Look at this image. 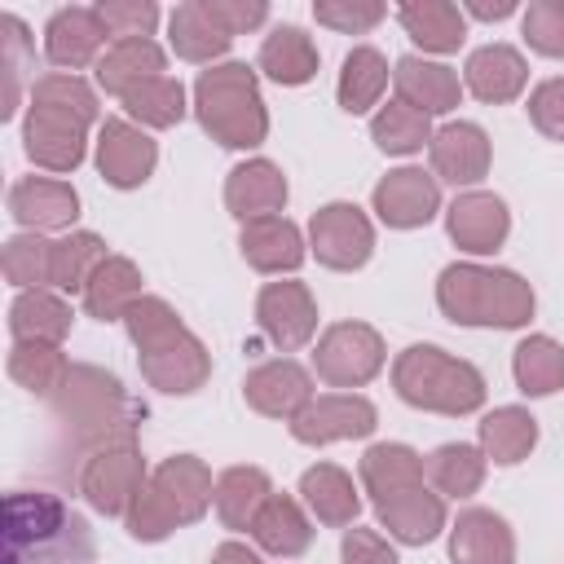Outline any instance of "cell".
Returning a JSON list of instances; mask_svg holds the SVG:
<instances>
[{
	"mask_svg": "<svg viewBox=\"0 0 564 564\" xmlns=\"http://www.w3.org/2000/svg\"><path fill=\"white\" fill-rule=\"evenodd\" d=\"M370 137L379 150L388 154H414L423 145H432V128H427V115L405 106V101H388L375 119H370Z\"/></svg>",
	"mask_w": 564,
	"mask_h": 564,
	"instance_id": "f35d334b",
	"label": "cell"
},
{
	"mask_svg": "<svg viewBox=\"0 0 564 564\" xmlns=\"http://www.w3.org/2000/svg\"><path fill=\"white\" fill-rule=\"evenodd\" d=\"M511 370H516L520 392L546 397V392H555V388L564 383V348H560L555 339H546V335H529V339L516 348Z\"/></svg>",
	"mask_w": 564,
	"mask_h": 564,
	"instance_id": "74e56055",
	"label": "cell"
},
{
	"mask_svg": "<svg viewBox=\"0 0 564 564\" xmlns=\"http://www.w3.org/2000/svg\"><path fill=\"white\" fill-rule=\"evenodd\" d=\"M110 26L101 22L97 9H57L44 26V53L53 66H88L97 48L106 44Z\"/></svg>",
	"mask_w": 564,
	"mask_h": 564,
	"instance_id": "2e32d148",
	"label": "cell"
},
{
	"mask_svg": "<svg viewBox=\"0 0 564 564\" xmlns=\"http://www.w3.org/2000/svg\"><path fill=\"white\" fill-rule=\"evenodd\" d=\"M194 110H198V123L229 150H251L269 132V119H264V106L256 93V75L242 62L203 70L194 84Z\"/></svg>",
	"mask_w": 564,
	"mask_h": 564,
	"instance_id": "5b68a950",
	"label": "cell"
},
{
	"mask_svg": "<svg viewBox=\"0 0 564 564\" xmlns=\"http://www.w3.org/2000/svg\"><path fill=\"white\" fill-rule=\"evenodd\" d=\"M212 564H260V560H256L247 546H238V542H225V546H216Z\"/></svg>",
	"mask_w": 564,
	"mask_h": 564,
	"instance_id": "681fc988",
	"label": "cell"
},
{
	"mask_svg": "<svg viewBox=\"0 0 564 564\" xmlns=\"http://www.w3.org/2000/svg\"><path fill=\"white\" fill-rule=\"evenodd\" d=\"M128 335L141 348V375L163 392H194L207 379V352L203 344L176 322V313L163 300L141 295L128 308Z\"/></svg>",
	"mask_w": 564,
	"mask_h": 564,
	"instance_id": "7a4b0ae2",
	"label": "cell"
},
{
	"mask_svg": "<svg viewBox=\"0 0 564 564\" xmlns=\"http://www.w3.org/2000/svg\"><path fill=\"white\" fill-rule=\"evenodd\" d=\"M264 18H269L264 4H212V0L181 4L172 13V48L185 62H207V57L225 53L238 31H251Z\"/></svg>",
	"mask_w": 564,
	"mask_h": 564,
	"instance_id": "52a82bcc",
	"label": "cell"
},
{
	"mask_svg": "<svg viewBox=\"0 0 564 564\" xmlns=\"http://www.w3.org/2000/svg\"><path fill=\"white\" fill-rule=\"evenodd\" d=\"M242 256L251 269L278 273V269H295L304 260V242L286 216H260V220L242 225Z\"/></svg>",
	"mask_w": 564,
	"mask_h": 564,
	"instance_id": "d4e9b609",
	"label": "cell"
},
{
	"mask_svg": "<svg viewBox=\"0 0 564 564\" xmlns=\"http://www.w3.org/2000/svg\"><path fill=\"white\" fill-rule=\"evenodd\" d=\"M524 40L546 57H564V0H538L524 9Z\"/></svg>",
	"mask_w": 564,
	"mask_h": 564,
	"instance_id": "ee69618b",
	"label": "cell"
},
{
	"mask_svg": "<svg viewBox=\"0 0 564 564\" xmlns=\"http://www.w3.org/2000/svg\"><path fill=\"white\" fill-rule=\"evenodd\" d=\"M123 106H128L132 119H141V123H150V128H172V123L185 115V93H181V84H176L172 75H154V79L137 84V88L123 97Z\"/></svg>",
	"mask_w": 564,
	"mask_h": 564,
	"instance_id": "60d3db41",
	"label": "cell"
},
{
	"mask_svg": "<svg viewBox=\"0 0 564 564\" xmlns=\"http://www.w3.org/2000/svg\"><path fill=\"white\" fill-rule=\"evenodd\" d=\"M97 13L110 26V35H119V40H137V35L150 40V26L159 22L154 4H97Z\"/></svg>",
	"mask_w": 564,
	"mask_h": 564,
	"instance_id": "7dc6e473",
	"label": "cell"
},
{
	"mask_svg": "<svg viewBox=\"0 0 564 564\" xmlns=\"http://www.w3.org/2000/svg\"><path fill=\"white\" fill-rule=\"evenodd\" d=\"M242 397L256 414H269V419H295L308 401H313V383L304 375V366H295L291 357L282 361H264L247 375L242 383Z\"/></svg>",
	"mask_w": 564,
	"mask_h": 564,
	"instance_id": "5bb4252c",
	"label": "cell"
},
{
	"mask_svg": "<svg viewBox=\"0 0 564 564\" xmlns=\"http://www.w3.org/2000/svg\"><path fill=\"white\" fill-rule=\"evenodd\" d=\"M256 317L278 348H300L317 330V304L304 282H269L256 300Z\"/></svg>",
	"mask_w": 564,
	"mask_h": 564,
	"instance_id": "7c38bea8",
	"label": "cell"
},
{
	"mask_svg": "<svg viewBox=\"0 0 564 564\" xmlns=\"http://www.w3.org/2000/svg\"><path fill=\"white\" fill-rule=\"evenodd\" d=\"M154 75H163V48H159L154 40H145V35H137V40H115V44L101 53V62H97V84H101L106 93H115L119 101H123L137 84L154 79Z\"/></svg>",
	"mask_w": 564,
	"mask_h": 564,
	"instance_id": "603a6c76",
	"label": "cell"
},
{
	"mask_svg": "<svg viewBox=\"0 0 564 564\" xmlns=\"http://www.w3.org/2000/svg\"><path fill=\"white\" fill-rule=\"evenodd\" d=\"M397 18L410 31V40L423 44L427 53H454L463 44V35H467V22H463L458 4H436V0L405 4V9H397Z\"/></svg>",
	"mask_w": 564,
	"mask_h": 564,
	"instance_id": "1f68e13d",
	"label": "cell"
},
{
	"mask_svg": "<svg viewBox=\"0 0 564 564\" xmlns=\"http://www.w3.org/2000/svg\"><path fill=\"white\" fill-rule=\"evenodd\" d=\"M9 370L31 392H48V388H57V379L70 375L66 361H62V352L53 344H18L13 357H9Z\"/></svg>",
	"mask_w": 564,
	"mask_h": 564,
	"instance_id": "b9f144b4",
	"label": "cell"
},
{
	"mask_svg": "<svg viewBox=\"0 0 564 564\" xmlns=\"http://www.w3.org/2000/svg\"><path fill=\"white\" fill-rule=\"evenodd\" d=\"M269 476L260 467H229L216 480V516L225 520V529H251L256 511L269 502Z\"/></svg>",
	"mask_w": 564,
	"mask_h": 564,
	"instance_id": "f1b7e54d",
	"label": "cell"
},
{
	"mask_svg": "<svg viewBox=\"0 0 564 564\" xmlns=\"http://www.w3.org/2000/svg\"><path fill=\"white\" fill-rule=\"evenodd\" d=\"M251 533L273 555H300L313 542V529H308L304 511L295 507V498H282V494H269V502L251 520Z\"/></svg>",
	"mask_w": 564,
	"mask_h": 564,
	"instance_id": "f546056e",
	"label": "cell"
},
{
	"mask_svg": "<svg viewBox=\"0 0 564 564\" xmlns=\"http://www.w3.org/2000/svg\"><path fill=\"white\" fill-rule=\"evenodd\" d=\"M97 119V101L75 75H44L31 88L26 154L53 172H70L84 159V128Z\"/></svg>",
	"mask_w": 564,
	"mask_h": 564,
	"instance_id": "6da1fadb",
	"label": "cell"
},
{
	"mask_svg": "<svg viewBox=\"0 0 564 564\" xmlns=\"http://www.w3.org/2000/svg\"><path fill=\"white\" fill-rule=\"evenodd\" d=\"M9 326H13L18 344H57L70 330V308L53 291L35 286V291H26V295L13 300Z\"/></svg>",
	"mask_w": 564,
	"mask_h": 564,
	"instance_id": "4dcf8cb0",
	"label": "cell"
},
{
	"mask_svg": "<svg viewBox=\"0 0 564 564\" xmlns=\"http://www.w3.org/2000/svg\"><path fill=\"white\" fill-rule=\"evenodd\" d=\"M392 84H397V101L423 110V115H445L449 106H458L463 97V84L449 66L441 62H423V57H401L397 70H392Z\"/></svg>",
	"mask_w": 564,
	"mask_h": 564,
	"instance_id": "ffe728a7",
	"label": "cell"
},
{
	"mask_svg": "<svg viewBox=\"0 0 564 564\" xmlns=\"http://www.w3.org/2000/svg\"><path fill=\"white\" fill-rule=\"evenodd\" d=\"M511 9H516V4H494V9H489V4H471L476 18H507Z\"/></svg>",
	"mask_w": 564,
	"mask_h": 564,
	"instance_id": "f907efd6",
	"label": "cell"
},
{
	"mask_svg": "<svg viewBox=\"0 0 564 564\" xmlns=\"http://www.w3.org/2000/svg\"><path fill=\"white\" fill-rule=\"evenodd\" d=\"M379 520L388 524L392 538L419 546V542H432V538L441 533L445 507H441L436 494H427L423 485H414V489H401V494H392V498H379Z\"/></svg>",
	"mask_w": 564,
	"mask_h": 564,
	"instance_id": "484cf974",
	"label": "cell"
},
{
	"mask_svg": "<svg viewBox=\"0 0 564 564\" xmlns=\"http://www.w3.org/2000/svg\"><path fill=\"white\" fill-rule=\"evenodd\" d=\"M141 485H145V467H141V458H137L132 445H123V449H101L97 458H88V467H84V476H79V489H84L88 502H93L97 511H106V516H128V507L137 502Z\"/></svg>",
	"mask_w": 564,
	"mask_h": 564,
	"instance_id": "8fae6325",
	"label": "cell"
},
{
	"mask_svg": "<svg viewBox=\"0 0 564 564\" xmlns=\"http://www.w3.org/2000/svg\"><path fill=\"white\" fill-rule=\"evenodd\" d=\"M101 260H106V247H101L97 234H70V238L53 242V273H48V282L62 286V291H84Z\"/></svg>",
	"mask_w": 564,
	"mask_h": 564,
	"instance_id": "ab89813d",
	"label": "cell"
},
{
	"mask_svg": "<svg viewBox=\"0 0 564 564\" xmlns=\"http://www.w3.org/2000/svg\"><path fill=\"white\" fill-rule=\"evenodd\" d=\"M480 445H485V454H489L494 463L511 467V463H520V458L538 445V419H533L529 410H520V405H502V410L485 414V423H480Z\"/></svg>",
	"mask_w": 564,
	"mask_h": 564,
	"instance_id": "d6a6232c",
	"label": "cell"
},
{
	"mask_svg": "<svg viewBox=\"0 0 564 564\" xmlns=\"http://www.w3.org/2000/svg\"><path fill=\"white\" fill-rule=\"evenodd\" d=\"M529 119L542 137L551 141H564V79H546L533 88L529 97Z\"/></svg>",
	"mask_w": 564,
	"mask_h": 564,
	"instance_id": "bcb514c9",
	"label": "cell"
},
{
	"mask_svg": "<svg viewBox=\"0 0 564 564\" xmlns=\"http://www.w3.org/2000/svg\"><path fill=\"white\" fill-rule=\"evenodd\" d=\"M383 88H388V62H383V53L370 48V44L352 48L344 57V70H339V106L348 115H361V110H370L383 97Z\"/></svg>",
	"mask_w": 564,
	"mask_h": 564,
	"instance_id": "d590c367",
	"label": "cell"
},
{
	"mask_svg": "<svg viewBox=\"0 0 564 564\" xmlns=\"http://www.w3.org/2000/svg\"><path fill=\"white\" fill-rule=\"evenodd\" d=\"M524 79H529V66L511 44H485L467 57V88L480 101H494V106L511 101V97H520Z\"/></svg>",
	"mask_w": 564,
	"mask_h": 564,
	"instance_id": "cb8c5ba5",
	"label": "cell"
},
{
	"mask_svg": "<svg viewBox=\"0 0 564 564\" xmlns=\"http://www.w3.org/2000/svg\"><path fill=\"white\" fill-rule=\"evenodd\" d=\"M154 159H159V150H154V141H150L145 132H137V128L123 123V119H106V123H101L97 167H101V176H106L110 185H119V189L141 185V181L154 172Z\"/></svg>",
	"mask_w": 564,
	"mask_h": 564,
	"instance_id": "9a60e30c",
	"label": "cell"
},
{
	"mask_svg": "<svg viewBox=\"0 0 564 564\" xmlns=\"http://www.w3.org/2000/svg\"><path fill=\"white\" fill-rule=\"evenodd\" d=\"M141 300V273L123 260V256H106L97 264V273L84 286V304L93 317H128V308Z\"/></svg>",
	"mask_w": 564,
	"mask_h": 564,
	"instance_id": "4316f807",
	"label": "cell"
},
{
	"mask_svg": "<svg viewBox=\"0 0 564 564\" xmlns=\"http://www.w3.org/2000/svg\"><path fill=\"white\" fill-rule=\"evenodd\" d=\"M427 150H432L436 176L449 181V185H471V181H480L489 172V137L476 123H463V119L458 123H445L432 137Z\"/></svg>",
	"mask_w": 564,
	"mask_h": 564,
	"instance_id": "e0dca14e",
	"label": "cell"
},
{
	"mask_svg": "<svg viewBox=\"0 0 564 564\" xmlns=\"http://www.w3.org/2000/svg\"><path fill=\"white\" fill-rule=\"evenodd\" d=\"M423 476L441 489V494H449V498H467V494H476L480 489V480H485V458H480V449L476 445H441L427 463H423Z\"/></svg>",
	"mask_w": 564,
	"mask_h": 564,
	"instance_id": "8d00e7d4",
	"label": "cell"
},
{
	"mask_svg": "<svg viewBox=\"0 0 564 564\" xmlns=\"http://www.w3.org/2000/svg\"><path fill=\"white\" fill-rule=\"evenodd\" d=\"M441 207V189H436V176H427L423 167H401V172H388L379 185H375V212L383 225L392 229H414V225H427Z\"/></svg>",
	"mask_w": 564,
	"mask_h": 564,
	"instance_id": "4fadbf2b",
	"label": "cell"
},
{
	"mask_svg": "<svg viewBox=\"0 0 564 564\" xmlns=\"http://www.w3.org/2000/svg\"><path fill=\"white\" fill-rule=\"evenodd\" d=\"M361 480L366 489L379 498H392L401 489H414L423 485V458L405 445H370L366 458H361Z\"/></svg>",
	"mask_w": 564,
	"mask_h": 564,
	"instance_id": "836d02e7",
	"label": "cell"
},
{
	"mask_svg": "<svg viewBox=\"0 0 564 564\" xmlns=\"http://www.w3.org/2000/svg\"><path fill=\"white\" fill-rule=\"evenodd\" d=\"M339 555H344V564H397L392 546H388L379 533H370V529H352V533L344 538Z\"/></svg>",
	"mask_w": 564,
	"mask_h": 564,
	"instance_id": "c3c4849f",
	"label": "cell"
},
{
	"mask_svg": "<svg viewBox=\"0 0 564 564\" xmlns=\"http://www.w3.org/2000/svg\"><path fill=\"white\" fill-rule=\"evenodd\" d=\"M207 502H212V476H207V467L198 458H189V454H176V458H167L150 476V485H141V494H137V502L128 507L123 520H128V533L132 538L159 542L176 524L198 520L207 511Z\"/></svg>",
	"mask_w": 564,
	"mask_h": 564,
	"instance_id": "277c9868",
	"label": "cell"
},
{
	"mask_svg": "<svg viewBox=\"0 0 564 564\" xmlns=\"http://www.w3.org/2000/svg\"><path fill=\"white\" fill-rule=\"evenodd\" d=\"M392 379H397L401 401H410L419 410H436V414H467L485 401L480 370L432 348V344L405 348L392 366Z\"/></svg>",
	"mask_w": 564,
	"mask_h": 564,
	"instance_id": "8992f818",
	"label": "cell"
},
{
	"mask_svg": "<svg viewBox=\"0 0 564 564\" xmlns=\"http://www.w3.org/2000/svg\"><path fill=\"white\" fill-rule=\"evenodd\" d=\"M375 427V405L357 392H330V397H313L295 419L291 432L304 445H326V441H348V436H366Z\"/></svg>",
	"mask_w": 564,
	"mask_h": 564,
	"instance_id": "30bf717a",
	"label": "cell"
},
{
	"mask_svg": "<svg viewBox=\"0 0 564 564\" xmlns=\"http://www.w3.org/2000/svg\"><path fill=\"white\" fill-rule=\"evenodd\" d=\"M225 203L229 212L247 225V220H260V216H278L282 203H286V176L269 163V159H251V163H238L225 181Z\"/></svg>",
	"mask_w": 564,
	"mask_h": 564,
	"instance_id": "d6986e66",
	"label": "cell"
},
{
	"mask_svg": "<svg viewBox=\"0 0 564 564\" xmlns=\"http://www.w3.org/2000/svg\"><path fill=\"white\" fill-rule=\"evenodd\" d=\"M441 313L463 326H520L533 313V291L507 269L449 264L436 282Z\"/></svg>",
	"mask_w": 564,
	"mask_h": 564,
	"instance_id": "3957f363",
	"label": "cell"
},
{
	"mask_svg": "<svg viewBox=\"0 0 564 564\" xmlns=\"http://www.w3.org/2000/svg\"><path fill=\"white\" fill-rule=\"evenodd\" d=\"M449 560L454 564H511L516 560V538L502 516L471 507L458 516L449 533Z\"/></svg>",
	"mask_w": 564,
	"mask_h": 564,
	"instance_id": "ac0fdd59",
	"label": "cell"
},
{
	"mask_svg": "<svg viewBox=\"0 0 564 564\" xmlns=\"http://www.w3.org/2000/svg\"><path fill=\"white\" fill-rule=\"evenodd\" d=\"M308 234H313V251L326 269H361L375 251V229L361 216V207H352V203H326L313 216Z\"/></svg>",
	"mask_w": 564,
	"mask_h": 564,
	"instance_id": "9c48e42d",
	"label": "cell"
},
{
	"mask_svg": "<svg viewBox=\"0 0 564 564\" xmlns=\"http://www.w3.org/2000/svg\"><path fill=\"white\" fill-rule=\"evenodd\" d=\"M260 70L278 84H304L317 70V48L300 26H273L260 44Z\"/></svg>",
	"mask_w": 564,
	"mask_h": 564,
	"instance_id": "83f0119b",
	"label": "cell"
},
{
	"mask_svg": "<svg viewBox=\"0 0 564 564\" xmlns=\"http://www.w3.org/2000/svg\"><path fill=\"white\" fill-rule=\"evenodd\" d=\"M300 494L317 511L322 524H352V516H357V489H352L348 471H339L330 463L308 467L300 476Z\"/></svg>",
	"mask_w": 564,
	"mask_h": 564,
	"instance_id": "e575fe53",
	"label": "cell"
},
{
	"mask_svg": "<svg viewBox=\"0 0 564 564\" xmlns=\"http://www.w3.org/2000/svg\"><path fill=\"white\" fill-rule=\"evenodd\" d=\"M507 229H511L507 203L494 198V194H463V198H454V207H449V238H454L463 251L489 256V251L502 247Z\"/></svg>",
	"mask_w": 564,
	"mask_h": 564,
	"instance_id": "44dd1931",
	"label": "cell"
},
{
	"mask_svg": "<svg viewBox=\"0 0 564 564\" xmlns=\"http://www.w3.org/2000/svg\"><path fill=\"white\" fill-rule=\"evenodd\" d=\"M383 13H388L383 4H352V0H322V4H313V18L322 26H335V31H348V35L370 31Z\"/></svg>",
	"mask_w": 564,
	"mask_h": 564,
	"instance_id": "f6af8a7d",
	"label": "cell"
},
{
	"mask_svg": "<svg viewBox=\"0 0 564 564\" xmlns=\"http://www.w3.org/2000/svg\"><path fill=\"white\" fill-rule=\"evenodd\" d=\"M4 273H9L13 286L48 282V273H53V242H44V238H13L4 247Z\"/></svg>",
	"mask_w": 564,
	"mask_h": 564,
	"instance_id": "7bdbcfd3",
	"label": "cell"
},
{
	"mask_svg": "<svg viewBox=\"0 0 564 564\" xmlns=\"http://www.w3.org/2000/svg\"><path fill=\"white\" fill-rule=\"evenodd\" d=\"M383 366V339L366 326V322H339L322 335L317 352H313V370L317 379L335 383V388H357L366 379H375Z\"/></svg>",
	"mask_w": 564,
	"mask_h": 564,
	"instance_id": "ba28073f",
	"label": "cell"
},
{
	"mask_svg": "<svg viewBox=\"0 0 564 564\" xmlns=\"http://www.w3.org/2000/svg\"><path fill=\"white\" fill-rule=\"evenodd\" d=\"M9 212L31 229H62L79 216V194L53 176H26L9 189Z\"/></svg>",
	"mask_w": 564,
	"mask_h": 564,
	"instance_id": "7402d4cb",
	"label": "cell"
}]
</instances>
